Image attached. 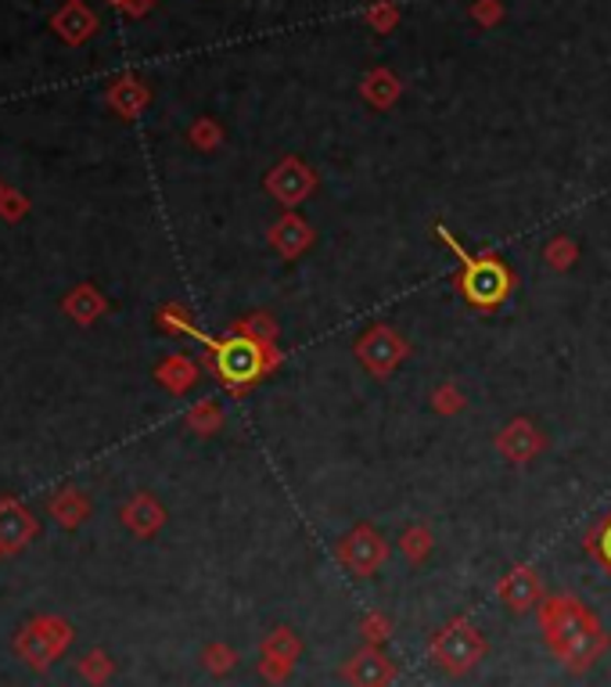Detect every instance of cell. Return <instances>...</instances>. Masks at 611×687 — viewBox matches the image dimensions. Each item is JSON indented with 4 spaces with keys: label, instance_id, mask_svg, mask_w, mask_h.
Here are the masks:
<instances>
[{
    "label": "cell",
    "instance_id": "obj_1",
    "mask_svg": "<svg viewBox=\"0 0 611 687\" xmlns=\"http://www.w3.org/2000/svg\"><path fill=\"white\" fill-rule=\"evenodd\" d=\"M540 633L568 673H587L611 647L601 619L576 594H547L540 601Z\"/></svg>",
    "mask_w": 611,
    "mask_h": 687
},
{
    "label": "cell",
    "instance_id": "obj_2",
    "mask_svg": "<svg viewBox=\"0 0 611 687\" xmlns=\"http://www.w3.org/2000/svg\"><path fill=\"white\" fill-rule=\"evenodd\" d=\"M432 230H435V238H443L450 245V252L457 256V263H461L457 289H461L464 300L472 306H478V309H497L507 295H511V270H507L493 252H486V256L464 252V245L453 238L443 224H435Z\"/></svg>",
    "mask_w": 611,
    "mask_h": 687
},
{
    "label": "cell",
    "instance_id": "obj_3",
    "mask_svg": "<svg viewBox=\"0 0 611 687\" xmlns=\"http://www.w3.org/2000/svg\"><path fill=\"white\" fill-rule=\"evenodd\" d=\"M428 655H432V663L443 673H450V677H464V673H472L486 658V638L478 633L472 619L453 616L450 623H443L432 633Z\"/></svg>",
    "mask_w": 611,
    "mask_h": 687
},
{
    "label": "cell",
    "instance_id": "obj_4",
    "mask_svg": "<svg viewBox=\"0 0 611 687\" xmlns=\"http://www.w3.org/2000/svg\"><path fill=\"white\" fill-rule=\"evenodd\" d=\"M353 353L374 379H388V374L410 357V346L393 324H371V328L353 342Z\"/></svg>",
    "mask_w": 611,
    "mask_h": 687
},
{
    "label": "cell",
    "instance_id": "obj_5",
    "mask_svg": "<svg viewBox=\"0 0 611 687\" xmlns=\"http://www.w3.org/2000/svg\"><path fill=\"white\" fill-rule=\"evenodd\" d=\"M338 562H342V568H349L353 576L367 579L388 562V543L371 522H360L353 533L338 543Z\"/></svg>",
    "mask_w": 611,
    "mask_h": 687
},
{
    "label": "cell",
    "instance_id": "obj_6",
    "mask_svg": "<svg viewBox=\"0 0 611 687\" xmlns=\"http://www.w3.org/2000/svg\"><path fill=\"white\" fill-rule=\"evenodd\" d=\"M399 677L396 663L388 658L378 644H363L357 655H349L342 666V680L349 687H393Z\"/></svg>",
    "mask_w": 611,
    "mask_h": 687
},
{
    "label": "cell",
    "instance_id": "obj_7",
    "mask_svg": "<svg viewBox=\"0 0 611 687\" xmlns=\"http://www.w3.org/2000/svg\"><path fill=\"white\" fill-rule=\"evenodd\" d=\"M497 598L507 605V612H514V616L529 612V608H540L543 601L540 573L532 565H514L511 573L497 583Z\"/></svg>",
    "mask_w": 611,
    "mask_h": 687
},
{
    "label": "cell",
    "instance_id": "obj_8",
    "mask_svg": "<svg viewBox=\"0 0 611 687\" xmlns=\"http://www.w3.org/2000/svg\"><path fill=\"white\" fill-rule=\"evenodd\" d=\"M314 188H317V173L298 159H284L278 170L270 173V191H274L278 202L288 205V210H295V205L303 202Z\"/></svg>",
    "mask_w": 611,
    "mask_h": 687
},
{
    "label": "cell",
    "instance_id": "obj_9",
    "mask_svg": "<svg viewBox=\"0 0 611 687\" xmlns=\"http://www.w3.org/2000/svg\"><path fill=\"white\" fill-rule=\"evenodd\" d=\"M543 447H547V439H543V432H540L529 418H514V421L507 425V429L497 436V450H500L511 464H525V461H532L536 453H543Z\"/></svg>",
    "mask_w": 611,
    "mask_h": 687
},
{
    "label": "cell",
    "instance_id": "obj_10",
    "mask_svg": "<svg viewBox=\"0 0 611 687\" xmlns=\"http://www.w3.org/2000/svg\"><path fill=\"white\" fill-rule=\"evenodd\" d=\"M270 245H274L284 259H298L309 245H314V227H309L298 213H284L278 224L270 227Z\"/></svg>",
    "mask_w": 611,
    "mask_h": 687
},
{
    "label": "cell",
    "instance_id": "obj_11",
    "mask_svg": "<svg viewBox=\"0 0 611 687\" xmlns=\"http://www.w3.org/2000/svg\"><path fill=\"white\" fill-rule=\"evenodd\" d=\"M55 25H58V33H61L69 44H83L87 36L94 33V15H90V11L80 8V4H69V8H65L61 15L55 19Z\"/></svg>",
    "mask_w": 611,
    "mask_h": 687
},
{
    "label": "cell",
    "instance_id": "obj_12",
    "mask_svg": "<svg viewBox=\"0 0 611 687\" xmlns=\"http://www.w3.org/2000/svg\"><path fill=\"white\" fill-rule=\"evenodd\" d=\"M259 655H270V658H284V663H298V655H303V638L292 630V627H278L270 638L259 647Z\"/></svg>",
    "mask_w": 611,
    "mask_h": 687
},
{
    "label": "cell",
    "instance_id": "obj_13",
    "mask_svg": "<svg viewBox=\"0 0 611 687\" xmlns=\"http://www.w3.org/2000/svg\"><path fill=\"white\" fill-rule=\"evenodd\" d=\"M432 548H435V540H432V529L428 526H407L403 529L399 551H403V559H407V565H421L428 554H432Z\"/></svg>",
    "mask_w": 611,
    "mask_h": 687
},
{
    "label": "cell",
    "instance_id": "obj_14",
    "mask_svg": "<svg viewBox=\"0 0 611 687\" xmlns=\"http://www.w3.org/2000/svg\"><path fill=\"white\" fill-rule=\"evenodd\" d=\"M582 543H587V554H590V559L611 576V511L590 529L587 540H582Z\"/></svg>",
    "mask_w": 611,
    "mask_h": 687
},
{
    "label": "cell",
    "instance_id": "obj_15",
    "mask_svg": "<svg viewBox=\"0 0 611 687\" xmlns=\"http://www.w3.org/2000/svg\"><path fill=\"white\" fill-rule=\"evenodd\" d=\"M360 633L367 644H385L388 638H393V619H388L385 612H378V608H371V612L360 616Z\"/></svg>",
    "mask_w": 611,
    "mask_h": 687
},
{
    "label": "cell",
    "instance_id": "obj_16",
    "mask_svg": "<svg viewBox=\"0 0 611 687\" xmlns=\"http://www.w3.org/2000/svg\"><path fill=\"white\" fill-rule=\"evenodd\" d=\"M543 256H547V267H554V270H568V267L579 259V249H576V241L562 235V238H554V241L547 245V252H543Z\"/></svg>",
    "mask_w": 611,
    "mask_h": 687
},
{
    "label": "cell",
    "instance_id": "obj_17",
    "mask_svg": "<svg viewBox=\"0 0 611 687\" xmlns=\"http://www.w3.org/2000/svg\"><path fill=\"white\" fill-rule=\"evenodd\" d=\"M432 410L435 414H457V410H464V393L453 382L432 388Z\"/></svg>",
    "mask_w": 611,
    "mask_h": 687
},
{
    "label": "cell",
    "instance_id": "obj_18",
    "mask_svg": "<svg viewBox=\"0 0 611 687\" xmlns=\"http://www.w3.org/2000/svg\"><path fill=\"white\" fill-rule=\"evenodd\" d=\"M295 673V663H284V658H270V655H259V677L270 680V684H284Z\"/></svg>",
    "mask_w": 611,
    "mask_h": 687
},
{
    "label": "cell",
    "instance_id": "obj_19",
    "mask_svg": "<svg viewBox=\"0 0 611 687\" xmlns=\"http://www.w3.org/2000/svg\"><path fill=\"white\" fill-rule=\"evenodd\" d=\"M238 335H245V339H252V342H274L278 328H274V320L263 314V317H256V320L238 324Z\"/></svg>",
    "mask_w": 611,
    "mask_h": 687
},
{
    "label": "cell",
    "instance_id": "obj_20",
    "mask_svg": "<svg viewBox=\"0 0 611 687\" xmlns=\"http://www.w3.org/2000/svg\"><path fill=\"white\" fill-rule=\"evenodd\" d=\"M202 658H205V666H210L213 673H230L234 666H238V652L227 647V644H213Z\"/></svg>",
    "mask_w": 611,
    "mask_h": 687
},
{
    "label": "cell",
    "instance_id": "obj_21",
    "mask_svg": "<svg viewBox=\"0 0 611 687\" xmlns=\"http://www.w3.org/2000/svg\"><path fill=\"white\" fill-rule=\"evenodd\" d=\"M115 4H126V0H115Z\"/></svg>",
    "mask_w": 611,
    "mask_h": 687
}]
</instances>
